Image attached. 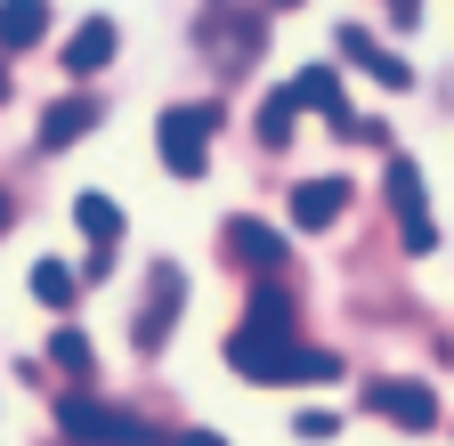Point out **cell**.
Listing matches in <instances>:
<instances>
[{
    "label": "cell",
    "instance_id": "cell-1",
    "mask_svg": "<svg viewBox=\"0 0 454 446\" xmlns=\"http://www.w3.org/2000/svg\"><path fill=\"white\" fill-rule=\"evenodd\" d=\"M227 365L244 381H340L333 349H301L293 333H260V325H244L236 341H227Z\"/></svg>",
    "mask_w": 454,
    "mask_h": 446
},
{
    "label": "cell",
    "instance_id": "cell-2",
    "mask_svg": "<svg viewBox=\"0 0 454 446\" xmlns=\"http://www.w3.org/2000/svg\"><path fill=\"white\" fill-rule=\"evenodd\" d=\"M57 430H66L74 446H154V430L130 414V406H106V398H57Z\"/></svg>",
    "mask_w": 454,
    "mask_h": 446
},
{
    "label": "cell",
    "instance_id": "cell-3",
    "mask_svg": "<svg viewBox=\"0 0 454 446\" xmlns=\"http://www.w3.org/2000/svg\"><path fill=\"white\" fill-rule=\"evenodd\" d=\"M211 130H219V106H170V114L154 122L162 171H170V179H203V171H211Z\"/></svg>",
    "mask_w": 454,
    "mask_h": 446
},
{
    "label": "cell",
    "instance_id": "cell-4",
    "mask_svg": "<svg viewBox=\"0 0 454 446\" xmlns=\"http://www.w3.org/2000/svg\"><path fill=\"white\" fill-rule=\"evenodd\" d=\"M389 211H397V228H406V252H430L438 228H430V195H422V171L406 154L389 162Z\"/></svg>",
    "mask_w": 454,
    "mask_h": 446
},
{
    "label": "cell",
    "instance_id": "cell-5",
    "mask_svg": "<svg viewBox=\"0 0 454 446\" xmlns=\"http://www.w3.org/2000/svg\"><path fill=\"white\" fill-rule=\"evenodd\" d=\"M179 301H187V276H179V268H154V276H146V309H138V349H162V341H170Z\"/></svg>",
    "mask_w": 454,
    "mask_h": 446
},
{
    "label": "cell",
    "instance_id": "cell-6",
    "mask_svg": "<svg viewBox=\"0 0 454 446\" xmlns=\"http://www.w3.org/2000/svg\"><path fill=\"white\" fill-rule=\"evenodd\" d=\"M284 98H293L301 114H325L333 130H357V114H349V98H340V74H333V66H309V74H293V82H284Z\"/></svg>",
    "mask_w": 454,
    "mask_h": 446
},
{
    "label": "cell",
    "instance_id": "cell-7",
    "mask_svg": "<svg viewBox=\"0 0 454 446\" xmlns=\"http://www.w3.org/2000/svg\"><path fill=\"white\" fill-rule=\"evenodd\" d=\"M114 17H82L74 33H66V82H90V74H106L114 66Z\"/></svg>",
    "mask_w": 454,
    "mask_h": 446
},
{
    "label": "cell",
    "instance_id": "cell-8",
    "mask_svg": "<svg viewBox=\"0 0 454 446\" xmlns=\"http://www.w3.org/2000/svg\"><path fill=\"white\" fill-rule=\"evenodd\" d=\"M373 406H381L397 430H430V422H438V398H430L422 381H373Z\"/></svg>",
    "mask_w": 454,
    "mask_h": 446
},
{
    "label": "cell",
    "instance_id": "cell-9",
    "mask_svg": "<svg viewBox=\"0 0 454 446\" xmlns=\"http://www.w3.org/2000/svg\"><path fill=\"white\" fill-rule=\"evenodd\" d=\"M349 211V179H301L293 187V228H333Z\"/></svg>",
    "mask_w": 454,
    "mask_h": 446
},
{
    "label": "cell",
    "instance_id": "cell-10",
    "mask_svg": "<svg viewBox=\"0 0 454 446\" xmlns=\"http://www.w3.org/2000/svg\"><path fill=\"white\" fill-rule=\"evenodd\" d=\"M227 260H244V268H284V236L260 228V219H227Z\"/></svg>",
    "mask_w": 454,
    "mask_h": 446
},
{
    "label": "cell",
    "instance_id": "cell-11",
    "mask_svg": "<svg viewBox=\"0 0 454 446\" xmlns=\"http://www.w3.org/2000/svg\"><path fill=\"white\" fill-rule=\"evenodd\" d=\"M340 58H349V66H365L381 90H406V82H414V74H406V58H389V49H381V41H365L357 25H340Z\"/></svg>",
    "mask_w": 454,
    "mask_h": 446
},
{
    "label": "cell",
    "instance_id": "cell-12",
    "mask_svg": "<svg viewBox=\"0 0 454 446\" xmlns=\"http://www.w3.org/2000/svg\"><path fill=\"white\" fill-rule=\"evenodd\" d=\"M49 33V0H0V58H17Z\"/></svg>",
    "mask_w": 454,
    "mask_h": 446
},
{
    "label": "cell",
    "instance_id": "cell-13",
    "mask_svg": "<svg viewBox=\"0 0 454 446\" xmlns=\"http://www.w3.org/2000/svg\"><path fill=\"white\" fill-rule=\"evenodd\" d=\"M90 122H98V106H90V98H57L49 114H41V146H74Z\"/></svg>",
    "mask_w": 454,
    "mask_h": 446
},
{
    "label": "cell",
    "instance_id": "cell-14",
    "mask_svg": "<svg viewBox=\"0 0 454 446\" xmlns=\"http://www.w3.org/2000/svg\"><path fill=\"white\" fill-rule=\"evenodd\" d=\"M74 228L90 236V252H114V236H122V211H114L106 195H74Z\"/></svg>",
    "mask_w": 454,
    "mask_h": 446
},
{
    "label": "cell",
    "instance_id": "cell-15",
    "mask_svg": "<svg viewBox=\"0 0 454 446\" xmlns=\"http://www.w3.org/2000/svg\"><path fill=\"white\" fill-rule=\"evenodd\" d=\"M74 285H82V276H74L66 260H41V268H33V301H41V309H66Z\"/></svg>",
    "mask_w": 454,
    "mask_h": 446
},
{
    "label": "cell",
    "instance_id": "cell-16",
    "mask_svg": "<svg viewBox=\"0 0 454 446\" xmlns=\"http://www.w3.org/2000/svg\"><path fill=\"white\" fill-rule=\"evenodd\" d=\"M244 325H260V333H293V301H284V285H260Z\"/></svg>",
    "mask_w": 454,
    "mask_h": 446
},
{
    "label": "cell",
    "instance_id": "cell-17",
    "mask_svg": "<svg viewBox=\"0 0 454 446\" xmlns=\"http://www.w3.org/2000/svg\"><path fill=\"white\" fill-rule=\"evenodd\" d=\"M49 365H57V373H74V381H90V365H98V357H90V341H82V333L66 325V333L49 341Z\"/></svg>",
    "mask_w": 454,
    "mask_h": 446
},
{
    "label": "cell",
    "instance_id": "cell-18",
    "mask_svg": "<svg viewBox=\"0 0 454 446\" xmlns=\"http://www.w3.org/2000/svg\"><path fill=\"white\" fill-rule=\"evenodd\" d=\"M293 114H301V106L276 90V98L260 106V146H293Z\"/></svg>",
    "mask_w": 454,
    "mask_h": 446
},
{
    "label": "cell",
    "instance_id": "cell-19",
    "mask_svg": "<svg viewBox=\"0 0 454 446\" xmlns=\"http://www.w3.org/2000/svg\"><path fill=\"white\" fill-rule=\"evenodd\" d=\"M293 430H301V438H333V406H309V414H301Z\"/></svg>",
    "mask_w": 454,
    "mask_h": 446
},
{
    "label": "cell",
    "instance_id": "cell-20",
    "mask_svg": "<svg viewBox=\"0 0 454 446\" xmlns=\"http://www.w3.org/2000/svg\"><path fill=\"white\" fill-rule=\"evenodd\" d=\"M179 446H227V438H219V430H187Z\"/></svg>",
    "mask_w": 454,
    "mask_h": 446
},
{
    "label": "cell",
    "instance_id": "cell-21",
    "mask_svg": "<svg viewBox=\"0 0 454 446\" xmlns=\"http://www.w3.org/2000/svg\"><path fill=\"white\" fill-rule=\"evenodd\" d=\"M389 9H397V25H414V9H422V0H389Z\"/></svg>",
    "mask_w": 454,
    "mask_h": 446
},
{
    "label": "cell",
    "instance_id": "cell-22",
    "mask_svg": "<svg viewBox=\"0 0 454 446\" xmlns=\"http://www.w3.org/2000/svg\"><path fill=\"white\" fill-rule=\"evenodd\" d=\"M276 9H301V0H276Z\"/></svg>",
    "mask_w": 454,
    "mask_h": 446
}]
</instances>
